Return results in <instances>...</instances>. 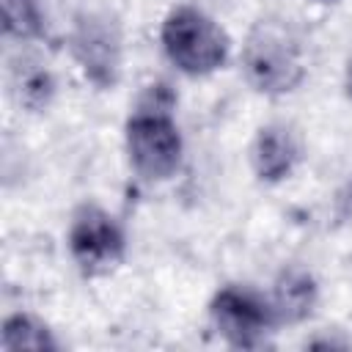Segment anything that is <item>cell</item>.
Instances as JSON below:
<instances>
[{
  "mask_svg": "<svg viewBox=\"0 0 352 352\" xmlns=\"http://www.w3.org/2000/svg\"><path fill=\"white\" fill-rule=\"evenodd\" d=\"M124 143L129 165L140 179L165 182L179 170L184 140L173 118V96L168 85H148L126 118Z\"/></svg>",
  "mask_w": 352,
  "mask_h": 352,
  "instance_id": "6da1fadb",
  "label": "cell"
},
{
  "mask_svg": "<svg viewBox=\"0 0 352 352\" xmlns=\"http://www.w3.org/2000/svg\"><path fill=\"white\" fill-rule=\"evenodd\" d=\"M242 72L253 91L286 96L305 80V55L297 33L283 19H258L242 44Z\"/></svg>",
  "mask_w": 352,
  "mask_h": 352,
  "instance_id": "7a4b0ae2",
  "label": "cell"
},
{
  "mask_svg": "<svg viewBox=\"0 0 352 352\" xmlns=\"http://www.w3.org/2000/svg\"><path fill=\"white\" fill-rule=\"evenodd\" d=\"M168 60L187 77H206L226 66L231 41L226 30L195 6H176L160 30Z\"/></svg>",
  "mask_w": 352,
  "mask_h": 352,
  "instance_id": "3957f363",
  "label": "cell"
},
{
  "mask_svg": "<svg viewBox=\"0 0 352 352\" xmlns=\"http://www.w3.org/2000/svg\"><path fill=\"white\" fill-rule=\"evenodd\" d=\"M209 319L217 336L236 349H256L272 333L275 314L270 297L253 292L250 286L228 283L214 292L209 302Z\"/></svg>",
  "mask_w": 352,
  "mask_h": 352,
  "instance_id": "277c9868",
  "label": "cell"
},
{
  "mask_svg": "<svg viewBox=\"0 0 352 352\" xmlns=\"http://www.w3.org/2000/svg\"><path fill=\"white\" fill-rule=\"evenodd\" d=\"M66 245L74 264L85 275H104L124 261L126 234L107 209L82 204L69 223Z\"/></svg>",
  "mask_w": 352,
  "mask_h": 352,
  "instance_id": "5b68a950",
  "label": "cell"
},
{
  "mask_svg": "<svg viewBox=\"0 0 352 352\" xmlns=\"http://www.w3.org/2000/svg\"><path fill=\"white\" fill-rule=\"evenodd\" d=\"M72 55L96 88H113L121 74V33L104 14H85L72 30Z\"/></svg>",
  "mask_w": 352,
  "mask_h": 352,
  "instance_id": "8992f818",
  "label": "cell"
},
{
  "mask_svg": "<svg viewBox=\"0 0 352 352\" xmlns=\"http://www.w3.org/2000/svg\"><path fill=\"white\" fill-rule=\"evenodd\" d=\"M300 160V146L289 126L267 124L256 132L250 146V168L264 184H278L292 176Z\"/></svg>",
  "mask_w": 352,
  "mask_h": 352,
  "instance_id": "52a82bcc",
  "label": "cell"
},
{
  "mask_svg": "<svg viewBox=\"0 0 352 352\" xmlns=\"http://www.w3.org/2000/svg\"><path fill=\"white\" fill-rule=\"evenodd\" d=\"M319 300V286L314 275L302 267H286L278 272L272 292H270V305L275 314L278 324H300L305 322Z\"/></svg>",
  "mask_w": 352,
  "mask_h": 352,
  "instance_id": "ba28073f",
  "label": "cell"
},
{
  "mask_svg": "<svg viewBox=\"0 0 352 352\" xmlns=\"http://www.w3.org/2000/svg\"><path fill=\"white\" fill-rule=\"evenodd\" d=\"M0 346L6 352H16V349H58V341L52 336V330L36 319L33 314H11L3 322V333H0Z\"/></svg>",
  "mask_w": 352,
  "mask_h": 352,
  "instance_id": "9c48e42d",
  "label": "cell"
},
{
  "mask_svg": "<svg viewBox=\"0 0 352 352\" xmlns=\"http://www.w3.org/2000/svg\"><path fill=\"white\" fill-rule=\"evenodd\" d=\"M3 28L16 38H41L47 33L41 0H3Z\"/></svg>",
  "mask_w": 352,
  "mask_h": 352,
  "instance_id": "30bf717a",
  "label": "cell"
},
{
  "mask_svg": "<svg viewBox=\"0 0 352 352\" xmlns=\"http://www.w3.org/2000/svg\"><path fill=\"white\" fill-rule=\"evenodd\" d=\"M52 88H55V82H52V77H50L47 69L22 72V74H19V82H16L19 102L28 104V107H33V110H38V107H44V104L50 102Z\"/></svg>",
  "mask_w": 352,
  "mask_h": 352,
  "instance_id": "8fae6325",
  "label": "cell"
},
{
  "mask_svg": "<svg viewBox=\"0 0 352 352\" xmlns=\"http://www.w3.org/2000/svg\"><path fill=\"white\" fill-rule=\"evenodd\" d=\"M346 94L352 96V60L346 63Z\"/></svg>",
  "mask_w": 352,
  "mask_h": 352,
  "instance_id": "7c38bea8",
  "label": "cell"
},
{
  "mask_svg": "<svg viewBox=\"0 0 352 352\" xmlns=\"http://www.w3.org/2000/svg\"><path fill=\"white\" fill-rule=\"evenodd\" d=\"M316 3H338V0H316Z\"/></svg>",
  "mask_w": 352,
  "mask_h": 352,
  "instance_id": "4fadbf2b",
  "label": "cell"
}]
</instances>
